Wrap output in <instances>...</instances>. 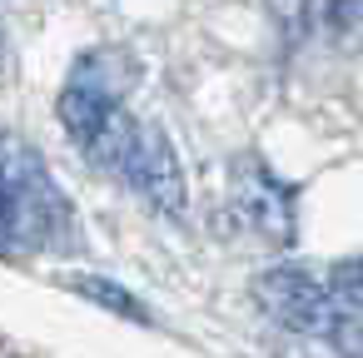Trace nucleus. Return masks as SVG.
I'll use <instances>...</instances> for the list:
<instances>
[{"label": "nucleus", "instance_id": "nucleus-1", "mask_svg": "<svg viewBox=\"0 0 363 358\" xmlns=\"http://www.w3.org/2000/svg\"><path fill=\"white\" fill-rule=\"evenodd\" d=\"M140 80V65L130 50H115V45H100V50H85L70 75H65V90L55 100V115L60 125L75 135V140H90L115 110H125V95L130 85Z\"/></svg>", "mask_w": 363, "mask_h": 358}, {"label": "nucleus", "instance_id": "nucleus-2", "mask_svg": "<svg viewBox=\"0 0 363 358\" xmlns=\"http://www.w3.org/2000/svg\"><path fill=\"white\" fill-rule=\"evenodd\" d=\"M229 199H234V214L244 219V229H254L269 249H294V239H298L294 189L274 169H264L259 160H239L229 174Z\"/></svg>", "mask_w": 363, "mask_h": 358}, {"label": "nucleus", "instance_id": "nucleus-3", "mask_svg": "<svg viewBox=\"0 0 363 358\" xmlns=\"http://www.w3.org/2000/svg\"><path fill=\"white\" fill-rule=\"evenodd\" d=\"M160 214H169V219H179L184 214V169H179V155H174V145L164 140V130L160 125H135L130 130V145H125V155H120V164H115Z\"/></svg>", "mask_w": 363, "mask_h": 358}, {"label": "nucleus", "instance_id": "nucleus-4", "mask_svg": "<svg viewBox=\"0 0 363 358\" xmlns=\"http://www.w3.org/2000/svg\"><path fill=\"white\" fill-rule=\"evenodd\" d=\"M254 303L274 323H284L294 333H328L333 328V313H338L333 298H328V289L318 279H308L303 269H289V264L264 269L254 279Z\"/></svg>", "mask_w": 363, "mask_h": 358}, {"label": "nucleus", "instance_id": "nucleus-5", "mask_svg": "<svg viewBox=\"0 0 363 358\" xmlns=\"http://www.w3.org/2000/svg\"><path fill=\"white\" fill-rule=\"evenodd\" d=\"M70 289L80 293V298H90V303H100V308H110V313H120V318H135V323H145L150 328V308L130 293V289H120L115 279H100V274H80V279H70Z\"/></svg>", "mask_w": 363, "mask_h": 358}, {"label": "nucleus", "instance_id": "nucleus-6", "mask_svg": "<svg viewBox=\"0 0 363 358\" xmlns=\"http://www.w3.org/2000/svg\"><path fill=\"white\" fill-rule=\"evenodd\" d=\"M264 11H269V21H274L289 40H303V35H308V26H313L318 0H264Z\"/></svg>", "mask_w": 363, "mask_h": 358}, {"label": "nucleus", "instance_id": "nucleus-7", "mask_svg": "<svg viewBox=\"0 0 363 358\" xmlns=\"http://www.w3.org/2000/svg\"><path fill=\"white\" fill-rule=\"evenodd\" d=\"M328 26L343 30V35H353V26H358V0H328Z\"/></svg>", "mask_w": 363, "mask_h": 358}, {"label": "nucleus", "instance_id": "nucleus-8", "mask_svg": "<svg viewBox=\"0 0 363 358\" xmlns=\"http://www.w3.org/2000/svg\"><path fill=\"white\" fill-rule=\"evenodd\" d=\"M11 204H16V189H11V169H6V160H0V229H6V219H11Z\"/></svg>", "mask_w": 363, "mask_h": 358}]
</instances>
